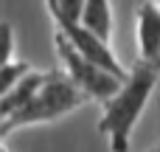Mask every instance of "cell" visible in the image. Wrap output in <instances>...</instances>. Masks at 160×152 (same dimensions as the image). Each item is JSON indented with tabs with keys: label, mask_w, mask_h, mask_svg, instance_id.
Returning <instances> with one entry per match:
<instances>
[{
	"label": "cell",
	"mask_w": 160,
	"mask_h": 152,
	"mask_svg": "<svg viewBox=\"0 0 160 152\" xmlns=\"http://www.w3.org/2000/svg\"><path fill=\"white\" fill-rule=\"evenodd\" d=\"M160 71L152 62L138 59L118 93H112L107 102H101V118H98V133L107 141L110 152H129L132 147V133L158 87Z\"/></svg>",
	"instance_id": "1"
},
{
	"label": "cell",
	"mask_w": 160,
	"mask_h": 152,
	"mask_svg": "<svg viewBox=\"0 0 160 152\" xmlns=\"http://www.w3.org/2000/svg\"><path fill=\"white\" fill-rule=\"evenodd\" d=\"M90 96L65 73V71H48L42 87L34 93V99L20 110L14 113L8 121L0 124V133L8 135L14 130H22V127H37V124H51V121H59L65 116H70L73 110H79L82 104H87Z\"/></svg>",
	"instance_id": "2"
},
{
	"label": "cell",
	"mask_w": 160,
	"mask_h": 152,
	"mask_svg": "<svg viewBox=\"0 0 160 152\" xmlns=\"http://www.w3.org/2000/svg\"><path fill=\"white\" fill-rule=\"evenodd\" d=\"M53 45L59 54V62L65 65V73L90 96V102H107L112 93H118V87L124 85L121 76H115L112 71H107L104 65L93 62L90 56H84L59 28L53 34Z\"/></svg>",
	"instance_id": "3"
},
{
	"label": "cell",
	"mask_w": 160,
	"mask_h": 152,
	"mask_svg": "<svg viewBox=\"0 0 160 152\" xmlns=\"http://www.w3.org/2000/svg\"><path fill=\"white\" fill-rule=\"evenodd\" d=\"M135 25H138V59L143 62H155L160 56V6L158 0H146L138 14H135Z\"/></svg>",
	"instance_id": "4"
},
{
	"label": "cell",
	"mask_w": 160,
	"mask_h": 152,
	"mask_svg": "<svg viewBox=\"0 0 160 152\" xmlns=\"http://www.w3.org/2000/svg\"><path fill=\"white\" fill-rule=\"evenodd\" d=\"M45 76H48V71H28L3 99H0V124L3 121H8L14 113H20L31 99H34V93L42 87V82H45Z\"/></svg>",
	"instance_id": "5"
},
{
	"label": "cell",
	"mask_w": 160,
	"mask_h": 152,
	"mask_svg": "<svg viewBox=\"0 0 160 152\" xmlns=\"http://www.w3.org/2000/svg\"><path fill=\"white\" fill-rule=\"evenodd\" d=\"M82 23L93 34H98L101 39L110 42V37H112V6H110V0H87Z\"/></svg>",
	"instance_id": "6"
},
{
	"label": "cell",
	"mask_w": 160,
	"mask_h": 152,
	"mask_svg": "<svg viewBox=\"0 0 160 152\" xmlns=\"http://www.w3.org/2000/svg\"><path fill=\"white\" fill-rule=\"evenodd\" d=\"M28 71H31V65H28V62H17V59H11L8 65H3V68H0V99L11 90Z\"/></svg>",
	"instance_id": "7"
},
{
	"label": "cell",
	"mask_w": 160,
	"mask_h": 152,
	"mask_svg": "<svg viewBox=\"0 0 160 152\" xmlns=\"http://www.w3.org/2000/svg\"><path fill=\"white\" fill-rule=\"evenodd\" d=\"M84 3H87V0H45V6H48L51 14H62V17H68V20H82Z\"/></svg>",
	"instance_id": "8"
},
{
	"label": "cell",
	"mask_w": 160,
	"mask_h": 152,
	"mask_svg": "<svg viewBox=\"0 0 160 152\" xmlns=\"http://www.w3.org/2000/svg\"><path fill=\"white\" fill-rule=\"evenodd\" d=\"M0 152H11V149H8V147H6V144H3V141H0Z\"/></svg>",
	"instance_id": "9"
},
{
	"label": "cell",
	"mask_w": 160,
	"mask_h": 152,
	"mask_svg": "<svg viewBox=\"0 0 160 152\" xmlns=\"http://www.w3.org/2000/svg\"><path fill=\"white\" fill-rule=\"evenodd\" d=\"M152 65H155V68H158V71H160V56H158V59H155V62H152Z\"/></svg>",
	"instance_id": "10"
},
{
	"label": "cell",
	"mask_w": 160,
	"mask_h": 152,
	"mask_svg": "<svg viewBox=\"0 0 160 152\" xmlns=\"http://www.w3.org/2000/svg\"><path fill=\"white\" fill-rule=\"evenodd\" d=\"M146 152H160V147H152V149H146Z\"/></svg>",
	"instance_id": "11"
},
{
	"label": "cell",
	"mask_w": 160,
	"mask_h": 152,
	"mask_svg": "<svg viewBox=\"0 0 160 152\" xmlns=\"http://www.w3.org/2000/svg\"><path fill=\"white\" fill-rule=\"evenodd\" d=\"M0 138H3V133H0Z\"/></svg>",
	"instance_id": "12"
},
{
	"label": "cell",
	"mask_w": 160,
	"mask_h": 152,
	"mask_svg": "<svg viewBox=\"0 0 160 152\" xmlns=\"http://www.w3.org/2000/svg\"><path fill=\"white\" fill-rule=\"evenodd\" d=\"M158 6H160V0H158Z\"/></svg>",
	"instance_id": "13"
}]
</instances>
